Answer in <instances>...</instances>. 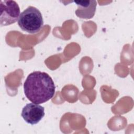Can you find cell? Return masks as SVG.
<instances>
[{
    "mask_svg": "<svg viewBox=\"0 0 134 134\" xmlns=\"http://www.w3.org/2000/svg\"><path fill=\"white\" fill-rule=\"evenodd\" d=\"M24 93L32 103H44L53 97L55 85L47 73L34 71L28 75L24 84Z\"/></svg>",
    "mask_w": 134,
    "mask_h": 134,
    "instance_id": "1",
    "label": "cell"
},
{
    "mask_svg": "<svg viewBox=\"0 0 134 134\" xmlns=\"http://www.w3.org/2000/svg\"><path fill=\"white\" fill-rule=\"evenodd\" d=\"M18 25L23 31L29 34L37 33L43 26L42 14L36 7L30 6L20 13Z\"/></svg>",
    "mask_w": 134,
    "mask_h": 134,
    "instance_id": "2",
    "label": "cell"
},
{
    "mask_svg": "<svg viewBox=\"0 0 134 134\" xmlns=\"http://www.w3.org/2000/svg\"><path fill=\"white\" fill-rule=\"evenodd\" d=\"M1 26L10 25L16 23L20 16V8L14 1H1Z\"/></svg>",
    "mask_w": 134,
    "mask_h": 134,
    "instance_id": "3",
    "label": "cell"
},
{
    "mask_svg": "<svg viewBox=\"0 0 134 134\" xmlns=\"http://www.w3.org/2000/svg\"><path fill=\"white\" fill-rule=\"evenodd\" d=\"M21 115L26 122L35 125L44 117V108L34 103H28L23 108Z\"/></svg>",
    "mask_w": 134,
    "mask_h": 134,
    "instance_id": "4",
    "label": "cell"
},
{
    "mask_svg": "<svg viewBox=\"0 0 134 134\" xmlns=\"http://www.w3.org/2000/svg\"><path fill=\"white\" fill-rule=\"evenodd\" d=\"M74 2L77 6L75 13L78 17L90 19L94 16L97 5L96 1H75Z\"/></svg>",
    "mask_w": 134,
    "mask_h": 134,
    "instance_id": "5",
    "label": "cell"
}]
</instances>
